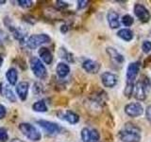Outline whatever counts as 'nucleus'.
I'll return each mask as SVG.
<instances>
[{
	"label": "nucleus",
	"instance_id": "5",
	"mask_svg": "<svg viewBox=\"0 0 151 142\" xmlns=\"http://www.w3.org/2000/svg\"><path fill=\"white\" fill-rule=\"evenodd\" d=\"M125 112L130 117H137L144 113V108L139 102H131L126 105Z\"/></svg>",
	"mask_w": 151,
	"mask_h": 142
},
{
	"label": "nucleus",
	"instance_id": "10",
	"mask_svg": "<svg viewBox=\"0 0 151 142\" xmlns=\"http://www.w3.org/2000/svg\"><path fill=\"white\" fill-rule=\"evenodd\" d=\"M134 97L138 101H145L146 99L145 87L144 86L142 80H138L134 85Z\"/></svg>",
	"mask_w": 151,
	"mask_h": 142
},
{
	"label": "nucleus",
	"instance_id": "12",
	"mask_svg": "<svg viewBox=\"0 0 151 142\" xmlns=\"http://www.w3.org/2000/svg\"><path fill=\"white\" fill-rule=\"evenodd\" d=\"M82 66L88 73H92V74L97 73L99 69H100V64H99V63L93 60H86L83 63Z\"/></svg>",
	"mask_w": 151,
	"mask_h": 142
},
{
	"label": "nucleus",
	"instance_id": "3",
	"mask_svg": "<svg viewBox=\"0 0 151 142\" xmlns=\"http://www.w3.org/2000/svg\"><path fill=\"white\" fill-rule=\"evenodd\" d=\"M30 68L37 78L45 80L47 77V71L45 66L37 57H32L30 59Z\"/></svg>",
	"mask_w": 151,
	"mask_h": 142
},
{
	"label": "nucleus",
	"instance_id": "30",
	"mask_svg": "<svg viewBox=\"0 0 151 142\" xmlns=\"http://www.w3.org/2000/svg\"><path fill=\"white\" fill-rule=\"evenodd\" d=\"M9 135H8V132L5 128H0V142H5L8 140Z\"/></svg>",
	"mask_w": 151,
	"mask_h": 142
},
{
	"label": "nucleus",
	"instance_id": "23",
	"mask_svg": "<svg viewBox=\"0 0 151 142\" xmlns=\"http://www.w3.org/2000/svg\"><path fill=\"white\" fill-rule=\"evenodd\" d=\"M60 58L65 59L66 61L70 62V63H73V62H74L73 55L70 54L69 52H67L64 49H60Z\"/></svg>",
	"mask_w": 151,
	"mask_h": 142
},
{
	"label": "nucleus",
	"instance_id": "7",
	"mask_svg": "<svg viewBox=\"0 0 151 142\" xmlns=\"http://www.w3.org/2000/svg\"><path fill=\"white\" fill-rule=\"evenodd\" d=\"M140 70V64L138 62L131 63L127 66V83H134V80L136 79L137 75Z\"/></svg>",
	"mask_w": 151,
	"mask_h": 142
},
{
	"label": "nucleus",
	"instance_id": "15",
	"mask_svg": "<svg viewBox=\"0 0 151 142\" xmlns=\"http://www.w3.org/2000/svg\"><path fill=\"white\" fill-rule=\"evenodd\" d=\"M58 116L60 117V118H61V120H67L69 123H71V124H76V123H78L79 120L78 115H77V114L74 113L73 111H67L65 113H61V115L60 113H58Z\"/></svg>",
	"mask_w": 151,
	"mask_h": 142
},
{
	"label": "nucleus",
	"instance_id": "9",
	"mask_svg": "<svg viewBox=\"0 0 151 142\" xmlns=\"http://www.w3.org/2000/svg\"><path fill=\"white\" fill-rule=\"evenodd\" d=\"M101 80L102 83L105 87L111 88L113 86H115L117 83V77L111 72H104L101 75Z\"/></svg>",
	"mask_w": 151,
	"mask_h": 142
},
{
	"label": "nucleus",
	"instance_id": "34",
	"mask_svg": "<svg viewBox=\"0 0 151 142\" xmlns=\"http://www.w3.org/2000/svg\"><path fill=\"white\" fill-rule=\"evenodd\" d=\"M146 118L151 122V105L146 108Z\"/></svg>",
	"mask_w": 151,
	"mask_h": 142
},
{
	"label": "nucleus",
	"instance_id": "29",
	"mask_svg": "<svg viewBox=\"0 0 151 142\" xmlns=\"http://www.w3.org/2000/svg\"><path fill=\"white\" fill-rule=\"evenodd\" d=\"M18 4L22 8H30L33 6V2L30 0H18Z\"/></svg>",
	"mask_w": 151,
	"mask_h": 142
},
{
	"label": "nucleus",
	"instance_id": "26",
	"mask_svg": "<svg viewBox=\"0 0 151 142\" xmlns=\"http://www.w3.org/2000/svg\"><path fill=\"white\" fill-rule=\"evenodd\" d=\"M122 23H123V25L126 27H130L132 24H133V18H132L130 15H129V14H127V15L123 16Z\"/></svg>",
	"mask_w": 151,
	"mask_h": 142
},
{
	"label": "nucleus",
	"instance_id": "28",
	"mask_svg": "<svg viewBox=\"0 0 151 142\" xmlns=\"http://www.w3.org/2000/svg\"><path fill=\"white\" fill-rule=\"evenodd\" d=\"M134 91V83H127V86L125 88V95L127 97H130Z\"/></svg>",
	"mask_w": 151,
	"mask_h": 142
},
{
	"label": "nucleus",
	"instance_id": "22",
	"mask_svg": "<svg viewBox=\"0 0 151 142\" xmlns=\"http://www.w3.org/2000/svg\"><path fill=\"white\" fill-rule=\"evenodd\" d=\"M12 32H13L14 37H15L16 39L20 40V41H23L24 38H26V36H27L26 31H24L20 28H14L12 30Z\"/></svg>",
	"mask_w": 151,
	"mask_h": 142
},
{
	"label": "nucleus",
	"instance_id": "38",
	"mask_svg": "<svg viewBox=\"0 0 151 142\" xmlns=\"http://www.w3.org/2000/svg\"><path fill=\"white\" fill-rule=\"evenodd\" d=\"M11 142H22L20 139H13V140H12Z\"/></svg>",
	"mask_w": 151,
	"mask_h": 142
},
{
	"label": "nucleus",
	"instance_id": "6",
	"mask_svg": "<svg viewBox=\"0 0 151 142\" xmlns=\"http://www.w3.org/2000/svg\"><path fill=\"white\" fill-rule=\"evenodd\" d=\"M134 13H135V15L139 18V20L144 23H146L150 20V17H151L150 12H148V9L142 4H135Z\"/></svg>",
	"mask_w": 151,
	"mask_h": 142
},
{
	"label": "nucleus",
	"instance_id": "25",
	"mask_svg": "<svg viewBox=\"0 0 151 142\" xmlns=\"http://www.w3.org/2000/svg\"><path fill=\"white\" fill-rule=\"evenodd\" d=\"M9 41V37L6 32L0 30V46H4L8 44Z\"/></svg>",
	"mask_w": 151,
	"mask_h": 142
},
{
	"label": "nucleus",
	"instance_id": "24",
	"mask_svg": "<svg viewBox=\"0 0 151 142\" xmlns=\"http://www.w3.org/2000/svg\"><path fill=\"white\" fill-rule=\"evenodd\" d=\"M90 136H91V131L88 128H83L81 131V139L83 142H90Z\"/></svg>",
	"mask_w": 151,
	"mask_h": 142
},
{
	"label": "nucleus",
	"instance_id": "13",
	"mask_svg": "<svg viewBox=\"0 0 151 142\" xmlns=\"http://www.w3.org/2000/svg\"><path fill=\"white\" fill-rule=\"evenodd\" d=\"M107 19L108 23L111 28H117L120 27V22H119V15L116 12H114L113 9L109 11L107 14Z\"/></svg>",
	"mask_w": 151,
	"mask_h": 142
},
{
	"label": "nucleus",
	"instance_id": "35",
	"mask_svg": "<svg viewBox=\"0 0 151 142\" xmlns=\"http://www.w3.org/2000/svg\"><path fill=\"white\" fill-rule=\"evenodd\" d=\"M88 1H78V9H82L84 7H86Z\"/></svg>",
	"mask_w": 151,
	"mask_h": 142
},
{
	"label": "nucleus",
	"instance_id": "11",
	"mask_svg": "<svg viewBox=\"0 0 151 142\" xmlns=\"http://www.w3.org/2000/svg\"><path fill=\"white\" fill-rule=\"evenodd\" d=\"M28 88H29V84L27 82H21L17 84L16 86V92L18 97L20 98L21 101H26L27 98V93H28Z\"/></svg>",
	"mask_w": 151,
	"mask_h": 142
},
{
	"label": "nucleus",
	"instance_id": "33",
	"mask_svg": "<svg viewBox=\"0 0 151 142\" xmlns=\"http://www.w3.org/2000/svg\"><path fill=\"white\" fill-rule=\"evenodd\" d=\"M56 6L58 8H60V9H64V8L68 7V4L66 2H63V1H57L56 2Z\"/></svg>",
	"mask_w": 151,
	"mask_h": 142
},
{
	"label": "nucleus",
	"instance_id": "2",
	"mask_svg": "<svg viewBox=\"0 0 151 142\" xmlns=\"http://www.w3.org/2000/svg\"><path fill=\"white\" fill-rule=\"evenodd\" d=\"M19 129L23 133V135L27 136L31 141H39L41 139V133L37 130V128L31 125L30 123H21L19 125Z\"/></svg>",
	"mask_w": 151,
	"mask_h": 142
},
{
	"label": "nucleus",
	"instance_id": "27",
	"mask_svg": "<svg viewBox=\"0 0 151 142\" xmlns=\"http://www.w3.org/2000/svg\"><path fill=\"white\" fill-rule=\"evenodd\" d=\"M99 138H100V135H99V133L97 130L93 129L91 130V136H90V142H98Z\"/></svg>",
	"mask_w": 151,
	"mask_h": 142
},
{
	"label": "nucleus",
	"instance_id": "19",
	"mask_svg": "<svg viewBox=\"0 0 151 142\" xmlns=\"http://www.w3.org/2000/svg\"><path fill=\"white\" fill-rule=\"evenodd\" d=\"M6 77L8 82L9 83V84L12 85H15L17 83V80H18V73H17V70L15 68H9L7 73H6Z\"/></svg>",
	"mask_w": 151,
	"mask_h": 142
},
{
	"label": "nucleus",
	"instance_id": "31",
	"mask_svg": "<svg viewBox=\"0 0 151 142\" xmlns=\"http://www.w3.org/2000/svg\"><path fill=\"white\" fill-rule=\"evenodd\" d=\"M142 49L145 53H148L151 51V42L150 41H144L143 45H142Z\"/></svg>",
	"mask_w": 151,
	"mask_h": 142
},
{
	"label": "nucleus",
	"instance_id": "20",
	"mask_svg": "<svg viewBox=\"0 0 151 142\" xmlns=\"http://www.w3.org/2000/svg\"><path fill=\"white\" fill-rule=\"evenodd\" d=\"M117 35L119 36L121 39L125 40L127 42L131 41L133 39V32H132L129 28H123V30H120L117 32Z\"/></svg>",
	"mask_w": 151,
	"mask_h": 142
},
{
	"label": "nucleus",
	"instance_id": "32",
	"mask_svg": "<svg viewBox=\"0 0 151 142\" xmlns=\"http://www.w3.org/2000/svg\"><path fill=\"white\" fill-rule=\"evenodd\" d=\"M6 114H7L6 107L2 105V104H0V120H2V118L6 117Z\"/></svg>",
	"mask_w": 151,
	"mask_h": 142
},
{
	"label": "nucleus",
	"instance_id": "1",
	"mask_svg": "<svg viewBox=\"0 0 151 142\" xmlns=\"http://www.w3.org/2000/svg\"><path fill=\"white\" fill-rule=\"evenodd\" d=\"M119 138L123 142H140L141 130L131 123H127L125 128L118 133Z\"/></svg>",
	"mask_w": 151,
	"mask_h": 142
},
{
	"label": "nucleus",
	"instance_id": "21",
	"mask_svg": "<svg viewBox=\"0 0 151 142\" xmlns=\"http://www.w3.org/2000/svg\"><path fill=\"white\" fill-rule=\"evenodd\" d=\"M33 110L36 111V112H46L47 111V107H46V104L45 102V101H36L34 104H33Z\"/></svg>",
	"mask_w": 151,
	"mask_h": 142
},
{
	"label": "nucleus",
	"instance_id": "39",
	"mask_svg": "<svg viewBox=\"0 0 151 142\" xmlns=\"http://www.w3.org/2000/svg\"><path fill=\"white\" fill-rule=\"evenodd\" d=\"M5 3H6V1H5V0H2V1H0V5L5 4Z\"/></svg>",
	"mask_w": 151,
	"mask_h": 142
},
{
	"label": "nucleus",
	"instance_id": "4",
	"mask_svg": "<svg viewBox=\"0 0 151 142\" xmlns=\"http://www.w3.org/2000/svg\"><path fill=\"white\" fill-rule=\"evenodd\" d=\"M51 41L50 37L45 34V33H42V34H35V35H31L27 41V46L31 49H34L36 47L40 46L42 44H46V43H49Z\"/></svg>",
	"mask_w": 151,
	"mask_h": 142
},
{
	"label": "nucleus",
	"instance_id": "18",
	"mask_svg": "<svg viewBox=\"0 0 151 142\" xmlns=\"http://www.w3.org/2000/svg\"><path fill=\"white\" fill-rule=\"evenodd\" d=\"M56 71L60 78H64L69 74L70 67L68 64H66L64 63H60V64H58V65H57Z\"/></svg>",
	"mask_w": 151,
	"mask_h": 142
},
{
	"label": "nucleus",
	"instance_id": "37",
	"mask_svg": "<svg viewBox=\"0 0 151 142\" xmlns=\"http://www.w3.org/2000/svg\"><path fill=\"white\" fill-rule=\"evenodd\" d=\"M2 64H3V57H2V55H0V67H1Z\"/></svg>",
	"mask_w": 151,
	"mask_h": 142
},
{
	"label": "nucleus",
	"instance_id": "14",
	"mask_svg": "<svg viewBox=\"0 0 151 142\" xmlns=\"http://www.w3.org/2000/svg\"><path fill=\"white\" fill-rule=\"evenodd\" d=\"M0 94L6 98L8 101H12V102H15L16 98L15 95L13 94L12 90L9 87V85L5 84V83H0Z\"/></svg>",
	"mask_w": 151,
	"mask_h": 142
},
{
	"label": "nucleus",
	"instance_id": "17",
	"mask_svg": "<svg viewBox=\"0 0 151 142\" xmlns=\"http://www.w3.org/2000/svg\"><path fill=\"white\" fill-rule=\"evenodd\" d=\"M39 56L46 64H50L52 63V61H53L52 53L48 49H46V47H41L39 49Z\"/></svg>",
	"mask_w": 151,
	"mask_h": 142
},
{
	"label": "nucleus",
	"instance_id": "8",
	"mask_svg": "<svg viewBox=\"0 0 151 142\" xmlns=\"http://www.w3.org/2000/svg\"><path fill=\"white\" fill-rule=\"evenodd\" d=\"M37 123L49 135H57L60 131V127L57 123L47 120H38Z\"/></svg>",
	"mask_w": 151,
	"mask_h": 142
},
{
	"label": "nucleus",
	"instance_id": "36",
	"mask_svg": "<svg viewBox=\"0 0 151 142\" xmlns=\"http://www.w3.org/2000/svg\"><path fill=\"white\" fill-rule=\"evenodd\" d=\"M66 30H67V28H66V26H63V27H61V31H63V32H66Z\"/></svg>",
	"mask_w": 151,
	"mask_h": 142
},
{
	"label": "nucleus",
	"instance_id": "16",
	"mask_svg": "<svg viewBox=\"0 0 151 142\" xmlns=\"http://www.w3.org/2000/svg\"><path fill=\"white\" fill-rule=\"evenodd\" d=\"M106 50L112 62H114V63L118 64H120L124 62V57H123V55L120 54L115 49H113V47H107Z\"/></svg>",
	"mask_w": 151,
	"mask_h": 142
}]
</instances>
